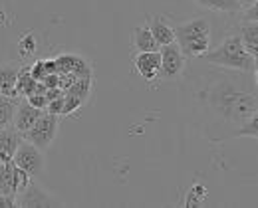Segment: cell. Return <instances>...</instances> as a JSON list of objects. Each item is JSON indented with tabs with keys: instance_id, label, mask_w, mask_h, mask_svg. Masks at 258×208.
I'll return each mask as SVG.
<instances>
[{
	"instance_id": "1",
	"label": "cell",
	"mask_w": 258,
	"mask_h": 208,
	"mask_svg": "<svg viewBox=\"0 0 258 208\" xmlns=\"http://www.w3.org/2000/svg\"><path fill=\"white\" fill-rule=\"evenodd\" d=\"M228 69L226 73L211 75V81L201 93L203 111L219 129L230 127V137L242 123L256 115V75L248 79Z\"/></svg>"
},
{
	"instance_id": "2",
	"label": "cell",
	"mask_w": 258,
	"mask_h": 208,
	"mask_svg": "<svg viewBox=\"0 0 258 208\" xmlns=\"http://www.w3.org/2000/svg\"><path fill=\"white\" fill-rule=\"evenodd\" d=\"M199 60H203L209 66L221 69H232V71H242V73H252L256 75V58L250 56L238 34H228L223 38V42L215 48L203 54Z\"/></svg>"
},
{
	"instance_id": "3",
	"label": "cell",
	"mask_w": 258,
	"mask_h": 208,
	"mask_svg": "<svg viewBox=\"0 0 258 208\" xmlns=\"http://www.w3.org/2000/svg\"><path fill=\"white\" fill-rule=\"evenodd\" d=\"M175 42L185 54V58L199 60L203 54L211 50L213 44V28L207 18H191L187 22H181L173 26Z\"/></svg>"
},
{
	"instance_id": "4",
	"label": "cell",
	"mask_w": 258,
	"mask_h": 208,
	"mask_svg": "<svg viewBox=\"0 0 258 208\" xmlns=\"http://www.w3.org/2000/svg\"><path fill=\"white\" fill-rule=\"evenodd\" d=\"M58 129H60V115H54V113L44 111L36 119V123H34L32 127L22 133V139L36 145L38 149L46 151L54 143V139L58 135Z\"/></svg>"
},
{
	"instance_id": "5",
	"label": "cell",
	"mask_w": 258,
	"mask_h": 208,
	"mask_svg": "<svg viewBox=\"0 0 258 208\" xmlns=\"http://www.w3.org/2000/svg\"><path fill=\"white\" fill-rule=\"evenodd\" d=\"M159 56H161V69H159V79L161 81H171L179 79L185 68H187V58L177 46V42L159 46Z\"/></svg>"
},
{
	"instance_id": "6",
	"label": "cell",
	"mask_w": 258,
	"mask_h": 208,
	"mask_svg": "<svg viewBox=\"0 0 258 208\" xmlns=\"http://www.w3.org/2000/svg\"><path fill=\"white\" fill-rule=\"evenodd\" d=\"M12 163H14L16 167L24 169L32 178H38L40 174H44V169H46L44 151L38 149L32 143L24 141V139H22V143L18 145V149H16V153H14V157H12Z\"/></svg>"
},
{
	"instance_id": "7",
	"label": "cell",
	"mask_w": 258,
	"mask_h": 208,
	"mask_svg": "<svg viewBox=\"0 0 258 208\" xmlns=\"http://www.w3.org/2000/svg\"><path fill=\"white\" fill-rule=\"evenodd\" d=\"M58 200L48 194L38 182L36 178L30 180V184L20 192L16 194V206H56Z\"/></svg>"
},
{
	"instance_id": "8",
	"label": "cell",
	"mask_w": 258,
	"mask_h": 208,
	"mask_svg": "<svg viewBox=\"0 0 258 208\" xmlns=\"http://www.w3.org/2000/svg\"><path fill=\"white\" fill-rule=\"evenodd\" d=\"M133 68L145 81L159 79V69H161L159 50H155V52H137L133 56Z\"/></svg>"
},
{
	"instance_id": "9",
	"label": "cell",
	"mask_w": 258,
	"mask_h": 208,
	"mask_svg": "<svg viewBox=\"0 0 258 208\" xmlns=\"http://www.w3.org/2000/svg\"><path fill=\"white\" fill-rule=\"evenodd\" d=\"M42 113H44L42 109H38V107H34L32 103H28L26 99H22V101H18V107H16V111H14L12 127H14L16 131L24 133V131H28V129L32 127L34 123H36V119H38Z\"/></svg>"
},
{
	"instance_id": "10",
	"label": "cell",
	"mask_w": 258,
	"mask_h": 208,
	"mask_svg": "<svg viewBox=\"0 0 258 208\" xmlns=\"http://www.w3.org/2000/svg\"><path fill=\"white\" fill-rule=\"evenodd\" d=\"M22 143V133L10 125L0 129V163H12V157Z\"/></svg>"
},
{
	"instance_id": "11",
	"label": "cell",
	"mask_w": 258,
	"mask_h": 208,
	"mask_svg": "<svg viewBox=\"0 0 258 208\" xmlns=\"http://www.w3.org/2000/svg\"><path fill=\"white\" fill-rule=\"evenodd\" d=\"M20 64L18 62H6L0 64V93L6 97H18L16 93V79H18Z\"/></svg>"
},
{
	"instance_id": "12",
	"label": "cell",
	"mask_w": 258,
	"mask_h": 208,
	"mask_svg": "<svg viewBox=\"0 0 258 208\" xmlns=\"http://www.w3.org/2000/svg\"><path fill=\"white\" fill-rule=\"evenodd\" d=\"M131 48L135 52H155L159 50V44L155 42V38L151 34L149 26L143 24V26H137L133 30V36H131Z\"/></svg>"
},
{
	"instance_id": "13",
	"label": "cell",
	"mask_w": 258,
	"mask_h": 208,
	"mask_svg": "<svg viewBox=\"0 0 258 208\" xmlns=\"http://www.w3.org/2000/svg\"><path fill=\"white\" fill-rule=\"evenodd\" d=\"M147 26H149V30H151V34L155 38V42L159 44V46H165V44H171V42H175V32H173V26L167 22V20H163V18H147Z\"/></svg>"
},
{
	"instance_id": "14",
	"label": "cell",
	"mask_w": 258,
	"mask_h": 208,
	"mask_svg": "<svg viewBox=\"0 0 258 208\" xmlns=\"http://www.w3.org/2000/svg\"><path fill=\"white\" fill-rule=\"evenodd\" d=\"M195 4L203 10L217 12V14H240L238 0H193Z\"/></svg>"
},
{
	"instance_id": "15",
	"label": "cell",
	"mask_w": 258,
	"mask_h": 208,
	"mask_svg": "<svg viewBox=\"0 0 258 208\" xmlns=\"http://www.w3.org/2000/svg\"><path fill=\"white\" fill-rule=\"evenodd\" d=\"M240 42H242V46H244V50L250 54V56H254L258 58V24L256 22H242L240 20Z\"/></svg>"
},
{
	"instance_id": "16",
	"label": "cell",
	"mask_w": 258,
	"mask_h": 208,
	"mask_svg": "<svg viewBox=\"0 0 258 208\" xmlns=\"http://www.w3.org/2000/svg\"><path fill=\"white\" fill-rule=\"evenodd\" d=\"M38 87V81L32 77L30 73V66H20V71H18V79H16V93L18 97H28L32 95Z\"/></svg>"
},
{
	"instance_id": "17",
	"label": "cell",
	"mask_w": 258,
	"mask_h": 208,
	"mask_svg": "<svg viewBox=\"0 0 258 208\" xmlns=\"http://www.w3.org/2000/svg\"><path fill=\"white\" fill-rule=\"evenodd\" d=\"M18 101H20L18 97L0 95V129L12 123V117H14V111L18 107Z\"/></svg>"
},
{
	"instance_id": "18",
	"label": "cell",
	"mask_w": 258,
	"mask_h": 208,
	"mask_svg": "<svg viewBox=\"0 0 258 208\" xmlns=\"http://www.w3.org/2000/svg\"><path fill=\"white\" fill-rule=\"evenodd\" d=\"M0 194H14V165L12 163H0Z\"/></svg>"
},
{
	"instance_id": "19",
	"label": "cell",
	"mask_w": 258,
	"mask_h": 208,
	"mask_svg": "<svg viewBox=\"0 0 258 208\" xmlns=\"http://www.w3.org/2000/svg\"><path fill=\"white\" fill-rule=\"evenodd\" d=\"M36 48H38V42H36V36H34L32 32L24 34L18 40V52H20L22 58L34 56V54H36Z\"/></svg>"
},
{
	"instance_id": "20",
	"label": "cell",
	"mask_w": 258,
	"mask_h": 208,
	"mask_svg": "<svg viewBox=\"0 0 258 208\" xmlns=\"http://www.w3.org/2000/svg\"><path fill=\"white\" fill-rule=\"evenodd\" d=\"M258 135V117L254 115V117H250L246 123H242L234 133H232V137L230 139H236V137H252L256 139Z\"/></svg>"
},
{
	"instance_id": "21",
	"label": "cell",
	"mask_w": 258,
	"mask_h": 208,
	"mask_svg": "<svg viewBox=\"0 0 258 208\" xmlns=\"http://www.w3.org/2000/svg\"><path fill=\"white\" fill-rule=\"evenodd\" d=\"M14 165V163H12ZM30 180H32V176L26 173L24 169H20V167H16L14 165V194H20L28 184H30Z\"/></svg>"
},
{
	"instance_id": "22",
	"label": "cell",
	"mask_w": 258,
	"mask_h": 208,
	"mask_svg": "<svg viewBox=\"0 0 258 208\" xmlns=\"http://www.w3.org/2000/svg\"><path fill=\"white\" fill-rule=\"evenodd\" d=\"M46 111L48 113H54V115H62V111H64V93L58 95V97H54V99H50L48 105H46Z\"/></svg>"
},
{
	"instance_id": "23",
	"label": "cell",
	"mask_w": 258,
	"mask_h": 208,
	"mask_svg": "<svg viewBox=\"0 0 258 208\" xmlns=\"http://www.w3.org/2000/svg\"><path fill=\"white\" fill-rule=\"evenodd\" d=\"M28 103H32L34 107H38V109H42V111H46V105H48V97H46V93H32V95H28V97H24Z\"/></svg>"
},
{
	"instance_id": "24",
	"label": "cell",
	"mask_w": 258,
	"mask_h": 208,
	"mask_svg": "<svg viewBox=\"0 0 258 208\" xmlns=\"http://www.w3.org/2000/svg\"><path fill=\"white\" fill-rule=\"evenodd\" d=\"M16 206V196L14 194H0V208Z\"/></svg>"
},
{
	"instance_id": "25",
	"label": "cell",
	"mask_w": 258,
	"mask_h": 208,
	"mask_svg": "<svg viewBox=\"0 0 258 208\" xmlns=\"http://www.w3.org/2000/svg\"><path fill=\"white\" fill-rule=\"evenodd\" d=\"M238 4H240V8H248V6L256 4V0H238Z\"/></svg>"
},
{
	"instance_id": "26",
	"label": "cell",
	"mask_w": 258,
	"mask_h": 208,
	"mask_svg": "<svg viewBox=\"0 0 258 208\" xmlns=\"http://www.w3.org/2000/svg\"><path fill=\"white\" fill-rule=\"evenodd\" d=\"M0 95H2V93H0Z\"/></svg>"
}]
</instances>
